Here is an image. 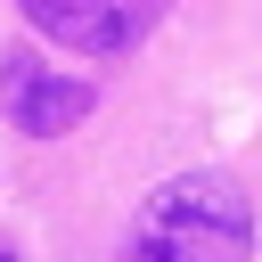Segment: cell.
I'll use <instances>...</instances> for the list:
<instances>
[{"label":"cell","mask_w":262,"mask_h":262,"mask_svg":"<svg viewBox=\"0 0 262 262\" xmlns=\"http://www.w3.org/2000/svg\"><path fill=\"white\" fill-rule=\"evenodd\" d=\"M246 254H254V205L221 172L164 180L123 237V262H246Z\"/></svg>","instance_id":"cell-1"},{"label":"cell","mask_w":262,"mask_h":262,"mask_svg":"<svg viewBox=\"0 0 262 262\" xmlns=\"http://www.w3.org/2000/svg\"><path fill=\"white\" fill-rule=\"evenodd\" d=\"M90 106H98V90H90L82 74H49L33 49H8V57H0V115H8L25 139H57V131H74Z\"/></svg>","instance_id":"cell-2"},{"label":"cell","mask_w":262,"mask_h":262,"mask_svg":"<svg viewBox=\"0 0 262 262\" xmlns=\"http://www.w3.org/2000/svg\"><path fill=\"white\" fill-rule=\"evenodd\" d=\"M16 8L33 16V33H49V41L82 49V57H115V49L139 41L131 16H123V0H16Z\"/></svg>","instance_id":"cell-3"},{"label":"cell","mask_w":262,"mask_h":262,"mask_svg":"<svg viewBox=\"0 0 262 262\" xmlns=\"http://www.w3.org/2000/svg\"><path fill=\"white\" fill-rule=\"evenodd\" d=\"M156 8H164V0H139V8H131V33H139V25H147V16H156Z\"/></svg>","instance_id":"cell-4"},{"label":"cell","mask_w":262,"mask_h":262,"mask_svg":"<svg viewBox=\"0 0 262 262\" xmlns=\"http://www.w3.org/2000/svg\"><path fill=\"white\" fill-rule=\"evenodd\" d=\"M0 262H8V254H0Z\"/></svg>","instance_id":"cell-5"}]
</instances>
